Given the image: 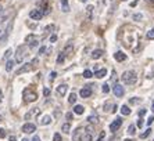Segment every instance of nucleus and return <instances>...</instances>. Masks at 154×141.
<instances>
[{
  "mask_svg": "<svg viewBox=\"0 0 154 141\" xmlns=\"http://www.w3.org/2000/svg\"><path fill=\"white\" fill-rule=\"evenodd\" d=\"M121 79H122V82H124L125 85L131 86V85H135V83H136L137 75H136V72H135V70H125V72L122 74Z\"/></svg>",
  "mask_w": 154,
  "mask_h": 141,
  "instance_id": "f257e3e1",
  "label": "nucleus"
},
{
  "mask_svg": "<svg viewBox=\"0 0 154 141\" xmlns=\"http://www.w3.org/2000/svg\"><path fill=\"white\" fill-rule=\"evenodd\" d=\"M22 98H24V101H25L26 104H29V102L36 101L38 95H36V93L33 92V90H31V88H25L24 93H22Z\"/></svg>",
  "mask_w": 154,
  "mask_h": 141,
  "instance_id": "f03ea898",
  "label": "nucleus"
},
{
  "mask_svg": "<svg viewBox=\"0 0 154 141\" xmlns=\"http://www.w3.org/2000/svg\"><path fill=\"white\" fill-rule=\"evenodd\" d=\"M38 62V60H33V61H31V62H26V64H24L20 69L17 70V75H22V74H25V72H29V70H32L33 69V65Z\"/></svg>",
  "mask_w": 154,
  "mask_h": 141,
  "instance_id": "7ed1b4c3",
  "label": "nucleus"
},
{
  "mask_svg": "<svg viewBox=\"0 0 154 141\" xmlns=\"http://www.w3.org/2000/svg\"><path fill=\"white\" fill-rule=\"evenodd\" d=\"M81 141H93V127H85Z\"/></svg>",
  "mask_w": 154,
  "mask_h": 141,
  "instance_id": "20e7f679",
  "label": "nucleus"
},
{
  "mask_svg": "<svg viewBox=\"0 0 154 141\" xmlns=\"http://www.w3.org/2000/svg\"><path fill=\"white\" fill-rule=\"evenodd\" d=\"M25 46H18L17 53H15V62H22V60L25 58Z\"/></svg>",
  "mask_w": 154,
  "mask_h": 141,
  "instance_id": "39448f33",
  "label": "nucleus"
},
{
  "mask_svg": "<svg viewBox=\"0 0 154 141\" xmlns=\"http://www.w3.org/2000/svg\"><path fill=\"white\" fill-rule=\"evenodd\" d=\"M39 115H40V108H33V110L28 111V112L25 113L24 119H25V120H31V119H33V118L39 116Z\"/></svg>",
  "mask_w": 154,
  "mask_h": 141,
  "instance_id": "423d86ee",
  "label": "nucleus"
},
{
  "mask_svg": "<svg viewBox=\"0 0 154 141\" xmlns=\"http://www.w3.org/2000/svg\"><path fill=\"white\" fill-rule=\"evenodd\" d=\"M38 10L42 11V14H47L49 13V3H47V0H38Z\"/></svg>",
  "mask_w": 154,
  "mask_h": 141,
  "instance_id": "0eeeda50",
  "label": "nucleus"
},
{
  "mask_svg": "<svg viewBox=\"0 0 154 141\" xmlns=\"http://www.w3.org/2000/svg\"><path fill=\"white\" fill-rule=\"evenodd\" d=\"M112 93L115 94V97H122V95H124V93H125V90H124V87H122L121 85L115 83L114 87H112Z\"/></svg>",
  "mask_w": 154,
  "mask_h": 141,
  "instance_id": "6e6552de",
  "label": "nucleus"
},
{
  "mask_svg": "<svg viewBox=\"0 0 154 141\" xmlns=\"http://www.w3.org/2000/svg\"><path fill=\"white\" fill-rule=\"evenodd\" d=\"M83 130H85V127H78V129L74 131V134H72V141H81Z\"/></svg>",
  "mask_w": 154,
  "mask_h": 141,
  "instance_id": "1a4fd4ad",
  "label": "nucleus"
},
{
  "mask_svg": "<svg viewBox=\"0 0 154 141\" xmlns=\"http://www.w3.org/2000/svg\"><path fill=\"white\" fill-rule=\"evenodd\" d=\"M29 17L32 18V20H35V21H39V20H42L43 14H42V11H39L38 8H33V10L29 13Z\"/></svg>",
  "mask_w": 154,
  "mask_h": 141,
  "instance_id": "9d476101",
  "label": "nucleus"
},
{
  "mask_svg": "<svg viewBox=\"0 0 154 141\" xmlns=\"http://www.w3.org/2000/svg\"><path fill=\"white\" fill-rule=\"evenodd\" d=\"M79 95L82 97V98H88L92 95V88L89 86H86V87H82L81 88V92H79Z\"/></svg>",
  "mask_w": 154,
  "mask_h": 141,
  "instance_id": "9b49d317",
  "label": "nucleus"
},
{
  "mask_svg": "<svg viewBox=\"0 0 154 141\" xmlns=\"http://www.w3.org/2000/svg\"><path fill=\"white\" fill-rule=\"evenodd\" d=\"M121 124H122V119H121V118H117V119H115L114 122L110 124V130H111V131H117L119 127H121Z\"/></svg>",
  "mask_w": 154,
  "mask_h": 141,
  "instance_id": "f8f14e48",
  "label": "nucleus"
},
{
  "mask_svg": "<svg viewBox=\"0 0 154 141\" xmlns=\"http://www.w3.org/2000/svg\"><path fill=\"white\" fill-rule=\"evenodd\" d=\"M36 130V126L33 123H25L22 126V131L24 133H33Z\"/></svg>",
  "mask_w": 154,
  "mask_h": 141,
  "instance_id": "ddd939ff",
  "label": "nucleus"
},
{
  "mask_svg": "<svg viewBox=\"0 0 154 141\" xmlns=\"http://www.w3.org/2000/svg\"><path fill=\"white\" fill-rule=\"evenodd\" d=\"M26 40H31V42H28L31 49H35V47L39 46V42H38V39H36L35 36H28V38H26Z\"/></svg>",
  "mask_w": 154,
  "mask_h": 141,
  "instance_id": "4468645a",
  "label": "nucleus"
},
{
  "mask_svg": "<svg viewBox=\"0 0 154 141\" xmlns=\"http://www.w3.org/2000/svg\"><path fill=\"white\" fill-rule=\"evenodd\" d=\"M50 123H51V118L49 115H45V116H42L39 119V124H42V126H47Z\"/></svg>",
  "mask_w": 154,
  "mask_h": 141,
  "instance_id": "2eb2a0df",
  "label": "nucleus"
},
{
  "mask_svg": "<svg viewBox=\"0 0 154 141\" xmlns=\"http://www.w3.org/2000/svg\"><path fill=\"white\" fill-rule=\"evenodd\" d=\"M67 88H68V86L67 85H60L57 88H56V92H57V94L58 95H65V93H67Z\"/></svg>",
  "mask_w": 154,
  "mask_h": 141,
  "instance_id": "dca6fc26",
  "label": "nucleus"
},
{
  "mask_svg": "<svg viewBox=\"0 0 154 141\" xmlns=\"http://www.w3.org/2000/svg\"><path fill=\"white\" fill-rule=\"evenodd\" d=\"M114 58L117 61H119V62H122V61L126 60V54H124L122 51H117V53L114 54Z\"/></svg>",
  "mask_w": 154,
  "mask_h": 141,
  "instance_id": "f3484780",
  "label": "nucleus"
},
{
  "mask_svg": "<svg viewBox=\"0 0 154 141\" xmlns=\"http://www.w3.org/2000/svg\"><path fill=\"white\" fill-rule=\"evenodd\" d=\"M94 75H96V78H99V79H101V78H104L106 75H107V69H99V70H96L94 72Z\"/></svg>",
  "mask_w": 154,
  "mask_h": 141,
  "instance_id": "a211bd4d",
  "label": "nucleus"
},
{
  "mask_svg": "<svg viewBox=\"0 0 154 141\" xmlns=\"http://www.w3.org/2000/svg\"><path fill=\"white\" fill-rule=\"evenodd\" d=\"M61 10L64 11V13H68V11H69L68 0H61Z\"/></svg>",
  "mask_w": 154,
  "mask_h": 141,
  "instance_id": "6ab92c4d",
  "label": "nucleus"
},
{
  "mask_svg": "<svg viewBox=\"0 0 154 141\" xmlns=\"http://www.w3.org/2000/svg\"><path fill=\"white\" fill-rule=\"evenodd\" d=\"M83 112H85V108H83L82 105H75L74 106V113H76V115H82Z\"/></svg>",
  "mask_w": 154,
  "mask_h": 141,
  "instance_id": "aec40b11",
  "label": "nucleus"
},
{
  "mask_svg": "<svg viewBox=\"0 0 154 141\" xmlns=\"http://www.w3.org/2000/svg\"><path fill=\"white\" fill-rule=\"evenodd\" d=\"M103 56V50H94L93 53H92V58H94V60H97V58H100V57Z\"/></svg>",
  "mask_w": 154,
  "mask_h": 141,
  "instance_id": "412c9836",
  "label": "nucleus"
},
{
  "mask_svg": "<svg viewBox=\"0 0 154 141\" xmlns=\"http://www.w3.org/2000/svg\"><path fill=\"white\" fill-rule=\"evenodd\" d=\"M88 120H89V123H93V124L99 123V118H97L96 113H94V115H90V116L88 118Z\"/></svg>",
  "mask_w": 154,
  "mask_h": 141,
  "instance_id": "4be33fe9",
  "label": "nucleus"
},
{
  "mask_svg": "<svg viewBox=\"0 0 154 141\" xmlns=\"http://www.w3.org/2000/svg\"><path fill=\"white\" fill-rule=\"evenodd\" d=\"M65 57H67V54H65L64 51H61V53L58 54V57H57V64H63V62H64Z\"/></svg>",
  "mask_w": 154,
  "mask_h": 141,
  "instance_id": "5701e85b",
  "label": "nucleus"
},
{
  "mask_svg": "<svg viewBox=\"0 0 154 141\" xmlns=\"http://www.w3.org/2000/svg\"><path fill=\"white\" fill-rule=\"evenodd\" d=\"M121 113L122 115H125V116L129 115V113H131V108H129L128 105H122L121 106Z\"/></svg>",
  "mask_w": 154,
  "mask_h": 141,
  "instance_id": "b1692460",
  "label": "nucleus"
},
{
  "mask_svg": "<svg viewBox=\"0 0 154 141\" xmlns=\"http://www.w3.org/2000/svg\"><path fill=\"white\" fill-rule=\"evenodd\" d=\"M61 130L64 131V133L68 134V133H69V130H71V124H69V122H67V123L63 124V126H61Z\"/></svg>",
  "mask_w": 154,
  "mask_h": 141,
  "instance_id": "393cba45",
  "label": "nucleus"
},
{
  "mask_svg": "<svg viewBox=\"0 0 154 141\" xmlns=\"http://www.w3.org/2000/svg\"><path fill=\"white\" fill-rule=\"evenodd\" d=\"M13 68H14V60H8L7 64H6V70H7V72H10Z\"/></svg>",
  "mask_w": 154,
  "mask_h": 141,
  "instance_id": "a878e982",
  "label": "nucleus"
},
{
  "mask_svg": "<svg viewBox=\"0 0 154 141\" xmlns=\"http://www.w3.org/2000/svg\"><path fill=\"white\" fill-rule=\"evenodd\" d=\"M135 133H136V126L131 124V126L128 127V134H129V136H133Z\"/></svg>",
  "mask_w": 154,
  "mask_h": 141,
  "instance_id": "bb28decb",
  "label": "nucleus"
},
{
  "mask_svg": "<svg viewBox=\"0 0 154 141\" xmlns=\"http://www.w3.org/2000/svg\"><path fill=\"white\" fill-rule=\"evenodd\" d=\"M68 101H69V104H75L76 102V94L75 93H71V94H69Z\"/></svg>",
  "mask_w": 154,
  "mask_h": 141,
  "instance_id": "cd10ccee",
  "label": "nucleus"
},
{
  "mask_svg": "<svg viewBox=\"0 0 154 141\" xmlns=\"http://www.w3.org/2000/svg\"><path fill=\"white\" fill-rule=\"evenodd\" d=\"M93 76V74H92V70H89V69H86V70H83V78H86V79H90Z\"/></svg>",
  "mask_w": 154,
  "mask_h": 141,
  "instance_id": "c85d7f7f",
  "label": "nucleus"
},
{
  "mask_svg": "<svg viewBox=\"0 0 154 141\" xmlns=\"http://www.w3.org/2000/svg\"><path fill=\"white\" fill-rule=\"evenodd\" d=\"M147 39H150V40H153L154 39V28H151L150 29V31H149V32H147Z\"/></svg>",
  "mask_w": 154,
  "mask_h": 141,
  "instance_id": "c756f323",
  "label": "nucleus"
},
{
  "mask_svg": "<svg viewBox=\"0 0 154 141\" xmlns=\"http://www.w3.org/2000/svg\"><path fill=\"white\" fill-rule=\"evenodd\" d=\"M92 11H93V6H88L86 7V13H88V17L92 18Z\"/></svg>",
  "mask_w": 154,
  "mask_h": 141,
  "instance_id": "7c9ffc66",
  "label": "nucleus"
},
{
  "mask_svg": "<svg viewBox=\"0 0 154 141\" xmlns=\"http://www.w3.org/2000/svg\"><path fill=\"white\" fill-rule=\"evenodd\" d=\"M150 133H151V129H147V130L144 131V133H142V134H140V137H142V138H146V137H147V136H149V134H150Z\"/></svg>",
  "mask_w": 154,
  "mask_h": 141,
  "instance_id": "2f4dec72",
  "label": "nucleus"
},
{
  "mask_svg": "<svg viewBox=\"0 0 154 141\" xmlns=\"http://www.w3.org/2000/svg\"><path fill=\"white\" fill-rule=\"evenodd\" d=\"M142 18H143V15L140 14H133V20H135V21H140V20H142Z\"/></svg>",
  "mask_w": 154,
  "mask_h": 141,
  "instance_id": "473e14b6",
  "label": "nucleus"
},
{
  "mask_svg": "<svg viewBox=\"0 0 154 141\" xmlns=\"http://www.w3.org/2000/svg\"><path fill=\"white\" fill-rule=\"evenodd\" d=\"M108 92H110V87H108L107 83H104V85H103V93H106V94H107Z\"/></svg>",
  "mask_w": 154,
  "mask_h": 141,
  "instance_id": "72a5a7b5",
  "label": "nucleus"
},
{
  "mask_svg": "<svg viewBox=\"0 0 154 141\" xmlns=\"http://www.w3.org/2000/svg\"><path fill=\"white\" fill-rule=\"evenodd\" d=\"M104 138H106V133H104V131H101L100 136H99V138H97V141H104Z\"/></svg>",
  "mask_w": 154,
  "mask_h": 141,
  "instance_id": "f704fd0d",
  "label": "nucleus"
},
{
  "mask_svg": "<svg viewBox=\"0 0 154 141\" xmlns=\"http://www.w3.org/2000/svg\"><path fill=\"white\" fill-rule=\"evenodd\" d=\"M53 141H61V136H60V134H58V133L54 134V136H53Z\"/></svg>",
  "mask_w": 154,
  "mask_h": 141,
  "instance_id": "c9c22d12",
  "label": "nucleus"
},
{
  "mask_svg": "<svg viewBox=\"0 0 154 141\" xmlns=\"http://www.w3.org/2000/svg\"><path fill=\"white\" fill-rule=\"evenodd\" d=\"M111 105H112V104L110 101L106 102V105H104V111H106V112H108V111H110V108H108V106H111Z\"/></svg>",
  "mask_w": 154,
  "mask_h": 141,
  "instance_id": "e433bc0d",
  "label": "nucleus"
},
{
  "mask_svg": "<svg viewBox=\"0 0 154 141\" xmlns=\"http://www.w3.org/2000/svg\"><path fill=\"white\" fill-rule=\"evenodd\" d=\"M53 28H54L53 25H49V26H47V28L45 29V36H46L47 33H49V32H50V31H51V29H53Z\"/></svg>",
  "mask_w": 154,
  "mask_h": 141,
  "instance_id": "4c0bfd02",
  "label": "nucleus"
},
{
  "mask_svg": "<svg viewBox=\"0 0 154 141\" xmlns=\"http://www.w3.org/2000/svg\"><path fill=\"white\" fill-rule=\"evenodd\" d=\"M4 137H6V130L0 127V138H4Z\"/></svg>",
  "mask_w": 154,
  "mask_h": 141,
  "instance_id": "58836bf2",
  "label": "nucleus"
},
{
  "mask_svg": "<svg viewBox=\"0 0 154 141\" xmlns=\"http://www.w3.org/2000/svg\"><path fill=\"white\" fill-rule=\"evenodd\" d=\"M129 102H131V104H137V102H140V98H131Z\"/></svg>",
  "mask_w": 154,
  "mask_h": 141,
  "instance_id": "ea45409f",
  "label": "nucleus"
},
{
  "mask_svg": "<svg viewBox=\"0 0 154 141\" xmlns=\"http://www.w3.org/2000/svg\"><path fill=\"white\" fill-rule=\"evenodd\" d=\"M49 94H50V90H49V88H43V95H46L47 97Z\"/></svg>",
  "mask_w": 154,
  "mask_h": 141,
  "instance_id": "a19ab883",
  "label": "nucleus"
},
{
  "mask_svg": "<svg viewBox=\"0 0 154 141\" xmlns=\"http://www.w3.org/2000/svg\"><path fill=\"white\" fill-rule=\"evenodd\" d=\"M56 40H57V35H51V36H50V42L54 43Z\"/></svg>",
  "mask_w": 154,
  "mask_h": 141,
  "instance_id": "79ce46f5",
  "label": "nucleus"
},
{
  "mask_svg": "<svg viewBox=\"0 0 154 141\" xmlns=\"http://www.w3.org/2000/svg\"><path fill=\"white\" fill-rule=\"evenodd\" d=\"M11 53H13V50H11V49H8V50H7V51H6V54H4V58H7V57H8V56H10V54H11Z\"/></svg>",
  "mask_w": 154,
  "mask_h": 141,
  "instance_id": "37998d69",
  "label": "nucleus"
},
{
  "mask_svg": "<svg viewBox=\"0 0 154 141\" xmlns=\"http://www.w3.org/2000/svg\"><path fill=\"white\" fill-rule=\"evenodd\" d=\"M153 122H154V116H150V118H149V120H147V124L150 126V124L153 123Z\"/></svg>",
  "mask_w": 154,
  "mask_h": 141,
  "instance_id": "c03bdc74",
  "label": "nucleus"
},
{
  "mask_svg": "<svg viewBox=\"0 0 154 141\" xmlns=\"http://www.w3.org/2000/svg\"><path fill=\"white\" fill-rule=\"evenodd\" d=\"M45 51H46V47L42 46V47L39 49V54H45Z\"/></svg>",
  "mask_w": 154,
  "mask_h": 141,
  "instance_id": "a18cd8bd",
  "label": "nucleus"
},
{
  "mask_svg": "<svg viewBox=\"0 0 154 141\" xmlns=\"http://www.w3.org/2000/svg\"><path fill=\"white\" fill-rule=\"evenodd\" d=\"M56 76H57V74H56V72H51V74H50V80H53Z\"/></svg>",
  "mask_w": 154,
  "mask_h": 141,
  "instance_id": "49530a36",
  "label": "nucleus"
},
{
  "mask_svg": "<svg viewBox=\"0 0 154 141\" xmlns=\"http://www.w3.org/2000/svg\"><path fill=\"white\" fill-rule=\"evenodd\" d=\"M137 126H139V127H142V126H143V120H142V119H139V120H137Z\"/></svg>",
  "mask_w": 154,
  "mask_h": 141,
  "instance_id": "de8ad7c7",
  "label": "nucleus"
},
{
  "mask_svg": "<svg viewBox=\"0 0 154 141\" xmlns=\"http://www.w3.org/2000/svg\"><path fill=\"white\" fill-rule=\"evenodd\" d=\"M143 115H146V110H142L139 112V116H143Z\"/></svg>",
  "mask_w": 154,
  "mask_h": 141,
  "instance_id": "09e8293b",
  "label": "nucleus"
},
{
  "mask_svg": "<svg viewBox=\"0 0 154 141\" xmlns=\"http://www.w3.org/2000/svg\"><path fill=\"white\" fill-rule=\"evenodd\" d=\"M31 141H40V137H39V136H35V137H33Z\"/></svg>",
  "mask_w": 154,
  "mask_h": 141,
  "instance_id": "8fccbe9b",
  "label": "nucleus"
},
{
  "mask_svg": "<svg viewBox=\"0 0 154 141\" xmlns=\"http://www.w3.org/2000/svg\"><path fill=\"white\" fill-rule=\"evenodd\" d=\"M67 119H68V120H71V119H72V113H71V112L67 113Z\"/></svg>",
  "mask_w": 154,
  "mask_h": 141,
  "instance_id": "3c124183",
  "label": "nucleus"
},
{
  "mask_svg": "<svg viewBox=\"0 0 154 141\" xmlns=\"http://www.w3.org/2000/svg\"><path fill=\"white\" fill-rule=\"evenodd\" d=\"M8 140H10V141H15V136H11V137L8 138Z\"/></svg>",
  "mask_w": 154,
  "mask_h": 141,
  "instance_id": "603ef678",
  "label": "nucleus"
},
{
  "mask_svg": "<svg viewBox=\"0 0 154 141\" xmlns=\"http://www.w3.org/2000/svg\"><path fill=\"white\" fill-rule=\"evenodd\" d=\"M2 100H3V94H2V92H0V102H2Z\"/></svg>",
  "mask_w": 154,
  "mask_h": 141,
  "instance_id": "864d4df0",
  "label": "nucleus"
},
{
  "mask_svg": "<svg viewBox=\"0 0 154 141\" xmlns=\"http://www.w3.org/2000/svg\"><path fill=\"white\" fill-rule=\"evenodd\" d=\"M151 111L154 112V101H153V104H151Z\"/></svg>",
  "mask_w": 154,
  "mask_h": 141,
  "instance_id": "5fc2aeb1",
  "label": "nucleus"
},
{
  "mask_svg": "<svg viewBox=\"0 0 154 141\" xmlns=\"http://www.w3.org/2000/svg\"><path fill=\"white\" fill-rule=\"evenodd\" d=\"M22 141H29V140H28V138H22Z\"/></svg>",
  "mask_w": 154,
  "mask_h": 141,
  "instance_id": "6e6d98bb",
  "label": "nucleus"
},
{
  "mask_svg": "<svg viewBox=\"0 0 154 141\" xmlns=\"http://www.w3.org/2000/svg\"><path fill=\"white\" fill-rule=\"evenodd\" d=\"M124 141H133V140H129V138H126V140H124Z\"/></svg>",
  "mask_w": 154,
  "mask_h": 141,
  "instance_id": "4d7b16f0",
  "label": "nucleus"
},
{
  "mask_svg": "<svg viewBox=\"0 0 154 141\" xmlns=\"http://www.w3.org/2000/svg\"><path fill=\"white\" fill-rule=\"evenodd\" d=\"M82 2H83V3H85V2H88V0H82Z\"/></svg>",
  "mask_w": 154,
  "mask_h": 141,
  "instance_id": "13d9d810",
  "label": "nucleus"
},
{
  "mask_svg": "<svg viewBox=\"0 0 154 141\" xmlns=\"http://www.w3.org/2000/svg\"><path fill=\"white\" fill-rule=\"evenodd\" d=\"M0 36H2V31H0Z\"/></svg>",
  "mask_w": 154,
  "mask_h": 141,
  "instance_id": "bf43d9fd",
  "label": "nucleus"
}]
</instances>
